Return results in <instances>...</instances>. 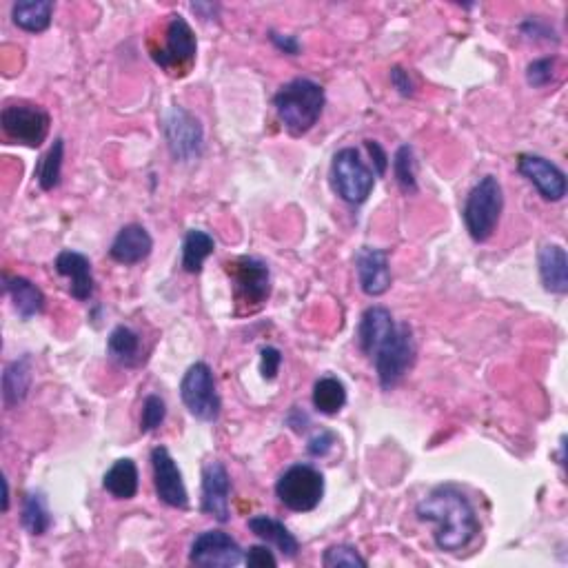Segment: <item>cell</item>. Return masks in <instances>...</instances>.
<instances>
[{
  "label": "cell",
  "mask_w": 568,
  "mask_h": 568,
  "mask_svg": "<svg viewBox=\"0 0 568 568\" xmlns=\"http://www.w3.org/2000/svg\"><path fill=\"white\" fill-rule=\"evenodd\" d=\"M322 564L327 568H338V566L367 568V560H364V557L349 544L329 546V549L324 551V555H322Z\"/></svg>",
  "instance_id": "obj_32"
},
{
  "label": "cell",
  "mask_w": 568,
  "mask_h": 568,
  "mask_svg": "<svg viewBox=\"0 0 568 568\" xmlns=\"http://www.w3.org/2000/svg\"><path fill=\"white\" fill-rule=\"evenodd\" d=\"M245 562H247V566H253V568L278 566L276 555H273V551H269V546H251V549L245 555Z\"/></svg>",
  "instance_id": "obj_36"
},
{
  "label": "cell",
  "mask_w": 568,
  "mask_h": 568,
  "mask_svg": "<svg viewBox=\"0 0 568 568\" xmlns=\"http://www.w3.org/2000/svg\"><path fill=\"white\" fill-rule=\"evenodd\" d=\"M331 185L344 202L362 205L375 187V174L364 165L358 149L344 147L331 160Z\"/></svg>",
  "instance_id": "obj_6"
},
{
  "label": "cell",
  "mask_w": 568,
  "mask_h": 568,
  "mask_svg": "<svg viewBox=\"0 0 568 568\" xmlns=\"http://www.w3.org/2000/svg\"><path fill=\"white\" fill-rule=\"evenodd\" d=\"M347 404V387L333 375L320 378L313 387V407L322 415H338Z\"/></svg>",
  "instance_id": "obj_29"
},
{
  "label": "cell",
  "mask_w": 568,
  "mask_h": 568,
  "mask_svg": "<svg viewBox=\"0 0 568 568\" xmlns=\"http://www.w3.org/2000/svg\"><path fill=\"white\" fill-rule=\"evenodd\" d=\"M324 103H327V98H324L322 85L309 78H293L273 96V107H276L278 118L291 136H304L316 127L324 111Z\"/></svg>",
  "instance_id": "obj_2"
},
{
  "label": "cell",
  "mask_w": 568,
  "mask_h": 568,
  "mask_svg": "<svg viewBox=\"0 0 568 568\" xmlns=\"http://www.w3.org/2000/svg\"><path fill=\"white\" fill-rule=\"evenodd\" d=\"M229 495H231V478L227 466L211 460L202 469V502L200 509L205 515H211L218 522H229Z\"/></svg>",
  "instance_id": "obj_14"
},
{
  "label": "cell",
  "mask_w": 568,
  "mask_h": 568,
  "mask_svg": "<svg viewBox=\"0 0 568 568\" xmlns=\"http://www.w3.org/2000/svg\"><path fill=\"white\" fill-rule=\"evenodd\" d=\"M502 209L504 194L500 180L495 176H484L478 185L469 191L462 209V218L469 236L475 242L489 240L497 229V222H500Z\"/></svg>",
  "instance_id": "obj_4"
},
{
  "label": "cell",
  "mask_w": 568,
  "mask_h": 568,
  "mask_svg": "<svg viewBox=\"0 0 568 568\" xmlns=\"http://www.w3.org/2000/svg\"><path fill=\"white\" fill-rule=\"evenodd\" d=\"M391 85L398 89V94L409 98L413 96V83H411V76L409 71H404L402 67H393L391 69Z\"/></svg>",
  "instance_id": "obj_40"
},
{
  "label": "cell",
  "mask_w": 568,
  "mask_h": 568,
  "mask_svg": "<svg viewBox=\"0 0 568 568\" xmlns=\"http://www.w3.org/2000/svg\"><path fill=\"white\" fill-rule=\"evenodd\" d=\"M63 158H65V140L56 138L47 154L38 160L36 180L43 191H52L60 185V174H63Z\"/></svg>",
  "instance_id": "obj_30"
},
{
  "label": "cell",
  "mask_w": 568,
  "mask_h": 568,
  "mask_svg": "<svg viewBox=\"0 0 568 568\" xmlns=\"http://www.w3.org/2000/svg\"><path fill=\"white\" fill-rule=\"evenodd\" d=\"M107 353L111 360H116L123 367H136L140 364V336L134 331L120 324L114 331L109 333L107 340Z\"/></svg>",
  "instance_id": "obj_26"
},
{
  "label": "cell",
  "mask_w": 568,
  "mask_h": 568,
  "mask_svg": "<svg viewBox=\"0 0 568 568\" xmlns=\"http://www.w3.org/2000/svg\"><path fill=\"white\" fill-rule=\"evenodd\" d=\"M287 424L291 426L293 431L302 433V431L309 426V415L304 413L300 407H293V409L289 411V415H287Z\"/></svg>",
  "instance_id": "obj_42"
},
{
  "label": "cell",
  "mask_w": 568,
  "mask_h": 568,
  "mask_svg": "<svg viewBox=\"0 0 568 568\" xmlns=\"http://www.w3.org/2000/svg\"><path fill=\"white\" fill-rule=\"evenodd\" d=\"M103 486L109 495L116 500H131L138 493V466L134 460L123 458L111 464V469L105 473Z\"/></svg>",
  "instance_id": "obj_25"
},
{
  "label": "cell",
  "mask_w": 568,
  "mask_h": 568,
  "mask_svg": "<svg viewBox=\"0 0 568 568\" xmlns=\"http://www.w3.org/2000/svg\"><path fill=\"white\" fill-rule=\"evenodd\" d=\"M151 469H154V486L158 500L171 506V509H187L189 495L185 480H182L178 464L171 458V453L165 446H156V449L151 451Z\"/></svg>",
  "instance_id": "obj_13"
},
{
  "label": "cell",
  "mask_w": 568,
  "mask_h": 568,
  "mask_svg": "<svg viewBox=\"0 0 568 568\" xmlns=\"http://www.w3.org/2000/svg\"><path fill=\"white\" fill-rule=\"evenodd\" d=\"M393 176L404 194H418V178H415V154L411 145H402L393 156Z\"/></svg>",
  "instance_id": "obj_31"
},
{
  "label": "cell",
  "mask_w": 568,
  "mask_h": 568,
  "mask_svg": "<svg viewBox=\"0 0 568 568\" xmlns=\"http://www.w3.org/2000/svg\"><path fill=\"white\" fill-rule=\"evenodd\" d=\"M0 125L7 138H12L18 145L25 147H40L49 136V125H52V118H49L47 111L43 107L36 105H7L0 114Z\"/></svg>",
  "instance_id": "obj_10"
},
{
  "label": "cell",
  "mask_w": 568,
  "mask_h": 568,
  "mask_svg": "<svg viewBox=\"0 0 568 568\" xmlns=\"http://www.w3.org/2000/svg\"><path fill=\"white\" fill-rule=\"evenodd\" d=\"M213 251H216V242H213L207 231H187L185 240H182V269L196 276V273L202 271V265H205V260Z\"/></svg>",
  "instance_id": "obj_27"
},
{
  "label": "cell",
  "mask_w": 568,
  "mask_h": 568,
  "mask_svg": "<svg viewBox=\"0 0 568 568\" xmlns=\"http://www.w3.org/2000/svg\"><path fill=\"white\" fill-rule=\"evenodd\" d=\"M227 273L236 291V300L247 304L249 309H258L269 300L271 273L265 262L258 258H238L227 262Z\"/></svg>",
  "instance_id": "obj_9"
},
{
  "label": "cell",
  "mask_w": 568,
  "mask_h": 568,
  "mask_svg": "<svg viewBox=\"0 0 568 568\" xmlns=\"http://www.w3.org/2000/svg\"><path fill=\"white\" fill-rule=\"evenodd\" d=\"M276 495L293 513L316 511L324 497V475L311 464H293L280 475Z\"/></svg>",
  "instance_id": "obj_5"
},
{
  "label": "cell",
  "mask_w": 568,
  "mask_h": 568,
  "mask_svg": "<svg viewBox=\"0 0 568 568\" xmlns=\"http://www.w3.org/2000/svg\"><path fill=\"white\" fill-rule=\"evenodd\" d=\"M167 415V407L165 400L160 395H147L145 402H142V418H140V431L142 433H151L156 431L158 426L165 422Z\"/></svg>",
  "instance_id": "obj_33"
},
{
  "label": "cell",
  "mask_w": 568,
  "mask_h": 568,
  "mask_svg": "<svg viewBox=\"0 0 568 568\" xmlns=\"http://www.w3.org/2000/svg\"><path fill=\"white\" fill-rule=\"evenodd\" d=\"M247 526H249V531L256 537H260L262 542L276 546V549L287 557V560H293V557L298 555L300 544L296 540V535H293L280 520H276V517L253 515Z\"/></svg>",
  "instance_id": "obj_20"
},
{
  "label": "cell",
  "mask_w": 568,
  "mask_h": 568,
  "mask_svg": "<svg viewBox=\"0 0 568 568\" xmlns=\"http://www.w3.org/2000/svg\"><path fill=\"white\" fill-rule=\"evenodd\" d=\"M393 329H395V320L389 309L369 307L362 313L358 329V342L362 353L369 358V353L375 349V344H378L382 338H387Z\"/></svg>",
  "instance_id": "obj_23"
},
{
  "label": "cell",
  "mask_w": 568,
  "mask_h": 568,
  "mask_svg": "<svg viewBox=\"0 0 568 568\" xmlns=\"http://www.w3.org/2000/svg\"><path fill=\"white\" fill-rule=\"evenodd\" d=\"M3 489H5V497H3V511H9V484L7 480H3Z\"/></svg>",
  "instance_id": "obj_43"
},
{
  "label": "cell",
  "mask_w": 568,
  "mask_h": 568,
  "mask_svg": "<svg viewBox=\"0 0 568 568\" xmlns=\"http://www.w3.org/2000/svg\"><path fill=\"white\" fill-rule=\"evenodd\" d=\"M54 267L60 276H65L71 282L69 284L71 298L85 302L94 296V273H91L89 258L83 256V253L71 249L60 251Z\"/></svg>",
  "instance_id": "obj_17"
},
{
  "label": "cell",
  "mask_w": 568,
  "mask_h": 568,
  "mask_svg": "<svg viewBox=\"0 0 568 568\" xmlns=\"http://www.w3.org/2000/svg\"><path fill=\"white\" fill-rule=\"evenodd\" d=\"M333 446H336V435L331 431H320L309 440L307 451L313 455V458H324Z\"/></svg>",
  "instance_id": "obj_37"
},
{
  "label": "cell",
  "mask_w": 568,
  "mask_h": 568,
  "mask_svg": "<svg viewBox=\"0 0 568 568\" xmlns=\"http://www.w3.org/2000/svg\"><path fill=\"white\" fill-rule=\"evenodd\" d=\"M167 147L176 162H194L205 147V131L200 120L185 107H171L162 120Z\"/></svg>",
  "instance_id": "obj_8"
},
{
  "label": "cell",
  "mask_w": 568,
  "mask_h": 568,
  "mask_svg": "<svg viewBox=\"0 0 568 568\" xmlns=\"http://www.w3.org/2000/svg\"><path fill=\"white\" fill-rule=\"evenodd\" d=\"M355 271H358L360 289L371 298L384 296L391 289V267L384 249L362 247L355 253Z\"/></svg>",
  "instance_id": "obj_16"
},
{
  "label": "cell",
  "mask_w": 568,
  "mask_h": 568,
  "mask_svg": "<svg viewBox=\"0 0 568 568\" xmlns=\"http://www.w3.org/2000/svg\"><path fill=\"white\" fill-rule=\"evenodd\" d=\"M522 32L529 36V38H544V40H555L557 43V36H555V32L553 29L546 25V23H542V20H537V18H529L526 20V23L522 25Z\"/></svg>",
  "instance_id": "obj_39"
},
{
  "label": "cell",
  "mask_w": 568,
  "mask_h": 568,
  "mask_svg": "<svg viewBox=\"0 0 568 568\" xmlns=\"http://www.w3.org/2000/svg\"><path fill=\"white\" fill-rule=\"evenodd\" d=\"M196 52L198 40L194 29L182 16H171L165 34V47L154 52L156 63L169 74H187V69L194 65Z\"/></svg>",
  "instance_id": "obj_11"
},
{
  "label": "cell",
  "mask_w": 568,
  "mask_h": 568,
  "mask_svg": "<svg viewBox=\"0 0 568 568\" xmlns=\"http://www.w3.org/2000/svg\"><path fill=\"white\" fill-rule=\"evenodd\" d=\"M20 522L25 531L32 535H45L52 529V513L47 509V500L40 491H29L23 497V509H20Z\"/></svg>",
  "instance_id": "obj_28"
},
{
  "label": "cell",
  "mask_w": 568,
  "mask_h": 568,
  "mask_svg": "<svg viewBox=\"0 0 568 568\" xmlns=\"http://www.w3.org/2000/svg\"><path fill=\"white\" fill-rule=\"evenodd\" d=\"M280 364H282V353L276 347H265L260 351V373L262 378L267 382H273L278 378V371H280Z\"/></svg>",
  "instance_id": "obj_35"
},
{
  "label": "cell",
  "mask_w": 568,
  "mask_h": 568,
  "mask_svg": "<svg viewBox=\"0 0 568 568\" xmlns=\"http://www.w3.org/2000/svg\"><path fill=\"white\" fill-rule=\"evenodd\" d=\"M269 38H271V43L280 49V52L289 54V56H298L300 54V43H298L296 36H282L278 32H271Z\"/></svg>",
  "instance_id": "obj_41"
},
{
  "label": "cell",
  "mask_w": 568,
  "mask_h": 568,
  "mask_svg": "<svg viewBox=\"0 0 568 568\" xmlns=\"http://www.w3.org/2000/svg\"><path fill=\"white\" fill-rule=\"evenodd\" d=\"M517 169L520 174L540 191L544 200L560 202L566 196V176L564 171L553 165L551 160L533 154H522L517 158Z\"/></svg>",
  "instance_id": "obj_15"
},
{
  "label": "cell",
  "mask_w": 568,
  "mask_h": 568,
  "mask_svg": "<svg viewBox=\"0 0 568 568\" xmlns=\"http://www.w3.org/2000/svg\"><path fill=\"white\" fill-rule=\"evenodd\" d=\"M422 522L435 524L433 540L444 553L466 549L480 533V520L469 497L455 486H438L415 506Z\"/></svg>",
  "instance_id": "obj_1"
},
{
  "label": "cell",
  "mask_w": 568,
  "mask_h": 568,
  "mask_svg": "<svg viewBox=\"0 0 568 568\" xmlns=\"http://www.w3.org/2000/svg\"><path fill=\"white\" fill-rule=\"evenodd\" d=\"M34 382V364L29 355H23L14 362H9L3 373V402L7 409L18 407L23 402Z\"/></svg>",
  "instance_id": "obj_21"
},
{
  "label": "cell",
  "mask_w": 568,
  "mask_h": 568,
  "mask_svg": "<svg viewBox=\"0 0 568 568\" xmlns=\"http://www.w3.org/2000/svg\"><path fill=\"white\" fill-rule=\"evenodd\" d=\"M5 293L14 302V309L18 311V316L23 320H29L38 316V313L45 311V296L32 280H27L23 276H3Z\"/></svg>",
  "instance_id": "obj_22"
},
{
  "label": "cell",
  "mask_w": 568,
  "mask_h": 568,
  "mask_svg": "<svg viewBox=\"0 0 568 568\" xmlns=\"http://www.w3.org/2000/svg\"><path fill=\"white\" fill-rule=\"evenodd\" d=\"M555 58H537L526 69V80H529V85L540 89L546 87L555 78Z\"/></svg>",
  "instance_id": "obj_34"
},
{
  "label": "cell",
  "mask_w": 568,
  "mask_h": 568,
  "mask_svg": "<svg viewBox=\"0 0 568 568\" xmlns=\"http://www.w3.org/2000/svg\"><path fill=\"white\" fill-rule=\"evenodd\" d=\"M151 249H154V240H151L149 231L134 222V225H125L118 231V236L109 247V256L120 265L131 267L147 260L151 256Z\"/></svg>",
  "instance_id": "obj_18"
},
{
  "label": "cell",
  "mask_w": 568,
  "mask_h": 568,
  "mask_svg": "<svg viewBox=\"0 0 568 568\" xmlns=\"http://www.w3.org/2000/svg\"><path fill=\"white\" fill-rule=\"evenodd\" d=\"M245 560V551L225 531L200 533L189 551V562L202 568H233Z\"/></svg>",
  "instance_id": "obj_12"
},
{
  "label": "cell",
  "mask_w": 568,
  "mask_h": 568,
  "mask_svg": "<svg viewBox=\"0 0 568 568\" xmlns=\"http://www.w3.org/2000/svg\"><path fill=\"white\" fill-rule=\"evenodd\" d=\"M364 145H367L369 154L373 158V165H375V176H384L387 174V167H389V156L387 151L380 147V142L375 140H364Z\"/></svg>",
  "instance_id": "obj_38"
},
{
  "label": "cell",
  "mask_w": 568,
  "mask_h": 568,
  "mask_svg": "<svg viewBox=\"0 0 568 568\" xmlns=\"http://www.w3.org/2000/svg\"><path fill=\"white\" fill-rule=\"evenodd\" d=\"M180 398L194 418L202 422H216L220 418V395L207 362H196L187 369L180 382Z\"/></svg>",
  "instance_id": "obj_7"
},
{
  "label": "cell",
  "mask_w": 568,
  "mask_h": 568,
  "mask_svg": "<svg viewBox=\"0 0 568 568\" xmlns=\"http://www.w3.org/2000/svg\"><path fill=\"white\" fill-rule=\"evenodd\" d=\"M540 278L544 289L555 296H564L568 291V256L560 245H544L537 256Z\"/></svg>",
  "instance_id": "obj_19"
},
{
  "label": "cell",
  "mask_w": 568,
  "mask_h": 568,
  "mask_svg": "<svg viewBox=\"0 0 568 568\" xmlns=\"http://www.w3.org/2000/svg\"><path fill=\"white\" fill-rule=\"evenodd\" d=\"M54 16L52 0H20L12 7L14 25L29 34H40L49 29Z\"/></svg>",
  "instance_id": "obj_24"
},
{
  "label": "cell",
  "mask_w": 568,
  "mask_h": 568,
  "mask_svg": "<svg viewBox=\"0 0 568 568\" xmlns=\"http://www.w3.org/2000/svg\"><path fill=\"white\" fill-rule=\"evenodd\" d=\"M382 391H391L409 373L415 360V344L409 324H395L387 338H382L369 353Z\"/></svg>",
  "instance_id": "obj_3"
}]
</instances>
